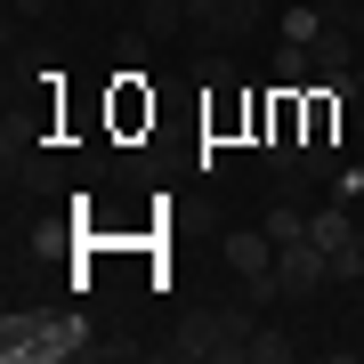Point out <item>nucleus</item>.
<instances>
[{"mask_svg": "<svg viewBox=\"0 0 364 364\" xmlns=\"http://www.w3.org/2000/svg\"><path fill=\"white\" fill-rule=\"evenodd\" d=\"M308 243H316V251H332V259H340L348 243H364V219H356L348 203H332V210H308Z\"/></svg>", "mask_w": 364, "mask_h": 364, "instance_id": "0eeeda50", "label": "nucleus"}, {"mask_svg": "<svg viewBox=\"0 0 364 364\" xmlns=\"http://www.w3.org/2000/svg\"><path fill=\"white\" fill-rule=\"evenodd\" d=\"M275 275H284V291H291V299H316V291L332 284V251H316L308 235H299V243L275 251Z\"/></svg>", "mask_w": 364, "mask_h": 364, "instance_id": "f03ea898", "label": "nucleus"}, {"mask_svg": "<svg viewBox=\"0 0 364 364\" xmlns=\"http://www.w3.org/2000/svg\"><path fill=\"white\" fill-rule=\"evenodd\" d=\"M356 73H364V9H356Z\"/></svg>", "mask_w": 364, "mask_h": 364, "instance_id": "f3484780", "label": "nucleus"}, {"mask_svg": "<svg viewBox=\"0 0 364 364\" xmlns=\"http://www.w3.org/2000/svg\"><path fill=\"white\" fill-rule=\"evenodd\" d=\"M259 16H267V0H219L210 25H195V33H203V49H235L243 33H259Z\"/></svg>", "mask_w": 364, "mask_h": 364, "instance_id": "7ed1b4c3", "label": "nucleus"}, {"mask_svg": "<svg viewBox=\"0 0 364 364\" xmlns=\"http://www.w3.org/2000/svg\"><path fill=\"white\" fill-rule=\"evenodd\" d=\"M57 9V0H9V16H16V25H33V16H49Z\"/></svg>", "mask_w": 364, "mask_h": 364, "instance_id": "4468645a", "label": "nucleus"}, {"mask_svg": "<svg viewBox=\"0 0 364 364\" xmlns=\"http://www.w3.org/2000/svg\"><path fill=\"white\" fill-rule=\"evenodd\" d=\"M275 81H284V90L316 81V57H308V41H275Z\"/></svg>", "mask_w": 364, "mask_h": 364, "instance_id": "9d476101", "label": "nucleus"}, {"mask_svg": "<svg viewBox=\"0 0 364 364\" xmlns=\"http://www.w3.org/2000/svg\"><path fill=\"white\" fill-rule=\"evenodd\" d=\"M348 130H356V146H364V97H356V105H348Z\"/></svg>", "mask_w": 364, "mask_h": 364, "instance_id": "dca6fc26", "label": "nucleus"}, {"mask_svg": "<svg viewBox=\"0 0 364 364\" xmlns=\"http://www.w3.org/2000/svg\"><path fill=\"white\" fill-rule=\"evenodd\" d=\"M259 227L275 235V251H284V243H299V235H308V210H299V203L284 195V203H275V210H267V219H259Z\"/></svg>", "mask_w": 364, "mask_h": 364, "instance_id": "9b49d317", "label": "nucleus"}, {"mask_svg": "<svg viewBox=\"0 0 364 364\" xmlns=\"http://www.w3.org/2000/svg\"><path fill=\"white\" fill-rule=\"evenodd\" d=\"M219 259H227V275H267L275 267V235L267 227H235L219 243Z\"/></svg>", "mask_w": 364, "mask_h": 364, "instance_id": "39448f33", "label": "nucleus"}, {"mask_svg": "<svg viewBox=\"0 0 364 364\" xmlns=\"http://www.w3.org/2000/svg\"><path fill=\"white\" fill-rule=\"evenodd\" d=\"M41 340H49V316H41V308H9V316H0V356H9V364H33Z\"/></svg>", "mask_w": 364, "mask_h": 364, "instance_id": "20e7f679", "label": "nucleus"}, {"mask_svg": "<svg viewBox=\"0 0 364 364\" xmlns=\"http://www.w3.org/2000/svg\"><path fill=\"white\" fill-rule=\"evenodd\" d=\"M316 25H324V0H299V9H284V41H316Z\"/></svg>", "mask_w": 364, "mask_h": 364, "instance_id": "ddd939ff", "label": "nucleus"}, {"mask_svg": "<svg viewBox=\"0 0 364 364\" xmlns=\"http://www.w3.org/2000/svg\"><path fill=\"white\" fill-rule=\"evenodd\" d=\"M251 332H259V308L235 291V299H219V308L203 316V356L210 364H243L251 356Z\"/></svg>", "mask_w": 364, "mask_h": 364, "instance_id": "f257e3e1", "label": "nucleus"}, {"mask_svg": "<svg viewBox=\"0 0 364 364\" xmlns=\"http://www.w3.org/2000/svg\"><path fill=\"white\" fill-rule=\"evenodd\" d=\"M81 9H130V0H81Z\"/></svg>", "mask_w": 364, "mask_h": 364, "instance_id": "a211bd4d", "label": "nucleus"}, {"mask_svg": "<svg viewBox=\"0 0 364 364\" xmlns=\"http://www.w3.org/2000/svg\"><path fill=\"white\" fill-rule=\"evenodd\" d=\"M57 356H97V324L90 316H49V340H41L33 364H57Z\"/></svg>", "mask_w": 364, "mask_h": 364, "instance_id": "423d86ee", "label": "nucleus"}, {"mask_svg": "<svg viewBox=\"0 0 364 364\" xmlns=\"http://www.w3.org/2000/svg\"><path fill=\"white\" fill-rule=\"evenodd\" d=\"M130 33H146V41L186 33V0H130Z\"/></svg>", "mask_w": 364, "mask_h": 364, "instance_id": "6e6552de", "label": "nucleus"}, {"mask_svg": "<svg viewBox=\"0 0 364 364\" xmlns=\"http://www.w3.org/2000/svg\"><path fill=\"white\" fill-rule=\"evenodd\" d=\"M284 356H299V340H291L284 324H267V316H259V332H251V356H243V364H284Z\"/></svg>", "mask_w": 364, "mask_h": 364, "instance_id": "1a4fd4ad", "label": "nucleus"}, {"mask_svg": "<svg viewBox=\"0 0 364 364\" xmlns=\"http://www.w3.org/2000/svg\"><path fill=\"white\" fill-rule=\"evenodd\" d=\"M195 81H203L210 97H227V90H235V57H227V49H203V57H195Z\"/></svg>", "mask_w": 364, "mask_h": 364, "instance_id": "f8f14e48", "label": "nucleus"}, {"mask_svg": "<svg viewBox=\"0 0 364 364\" xmlns=\"http://www.w3.org/2000/svg\"><path fill=\"white\" fill-rule=\"evenodd\" d=\"M210 9H219V0H186V25H210Z\"/></svg>", "mask_w": 364, "mask_h": 364, "instance_id": "2eb2a0df", "label": "nucleus"}]
</instances>
